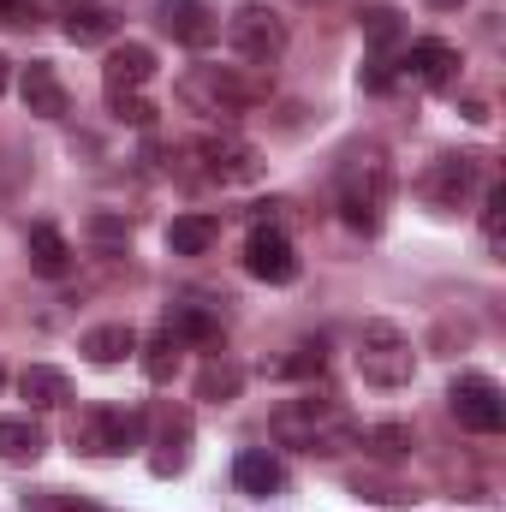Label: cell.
<instances>
[{"instance_id":"obj_1","label":"cell","mask_w":506,"mask_h":512,"mask_svg":"<svg viewBox=\"0 0 506 512\" xmlns=\"http://www.w3.org/2000/svg\"><path fill=\"white\" fill-rule=\"evenodd\" d=\"M334 197H340V221L352 233H376L381 209L393 197V167L381 149H346L334 167Z\"/></svg>"},{"instance_id":"obj_2","label":"cell","mask_w":506,"mask_h":512,"mask_svg":"<svg viewBox=\"0 0 506 512\" xmlns=\"http://www.w3.org/2000/svg\"><path fill=\"white\" fill-rule=\"evenodd\" d=\"M274 435L286 441V447H304V453H340V447H352L364 429L358 423H346V411H340V399H292V405H280L274 411Z\"/></svg>"},{"instance_id":"obj_3","label":"cell","mask_w":506,"mask_h":512,"mask_svg":"<svg viewBox=\"0 0 506 512\" xmlns=\"http://www.w3.org/2000/svg\"><path fill=\"white\" fill-rule=\"evenodd\" d=\"M179 102L197 114H245L256 102H268V78H256L245 66H191L179 78Z\"/></svg>"},{"instance_id":"obj_4","label":"cell","mask_w":506,"mask_h":512,"mask_svg":"<svg viewBox=\"0 0 506 512\" xmlns=\"http://www.w3.org/2000/svg\"><path fill=\"white\" fill-rule=\"evenodd\" d=\"M358 346H364V352H358L364 382H376V387H405V382H411L417 358H411V340H405L393 322H364Z\"/></svg>"},{"instance_id":"obj_5","label":"cell","mask_w":506,"mask_h":512,"mask_svg":"<svg viewBox=\"0 0 506 512\" xmlns=\"http://www.w3.org/2000/svg\"><path fill=\"white\" fill-rule=\"evenodd\" d=\"M72 447L78 453H131L143 447V411H114V405H96L72 423Z\"/></svg>"},{"instance_id":"obj_6","label":"cell","mask_w":506,"mask_h":512,"mask_svg":"<svg viewBox=\"0 0 506 512\" xmlns=\"http://www.w3.org/2000/svg\"><path fill=\"white\" fill-rule=\"evenodd\" d=\"M227 42H233V54H239L245 66H274V60L286 54V24H280L268 6H239V12L227 18Z\"/></svg>"},{"instance_id":"obj_7","label":"cell","mask_w":506,"mask_h":512,"mask_svg":"<svg viewBox=\"0 0 506 512\" xmlns=\"http://www.w3.org/2000/svg\"><path fill=\"white\" fill-rule=\"evenodd\" d=\"M447 411H453L459 429H471V435H501L506 429L501 382H489V376H459V382L447 387Z\"/></svg>"},{"instance_id":"obj_8","label":"cell","mask_w":506,"mask_h":512,"mask_svg":"<svg viewBox=\"0 0 506 512\" xmlns=\"http://www.w3.org/2000/svg\"><path fill=\"white\" fill-rule=\"evenodd\" d=\"M477 185H483V161L477 155H441L429 173H423V203H435V209H465L471 197H477Z\"/></svg>"},{"instance_id":"obj_9","label":"cell","mask_w":506,"mask_h":512,"mask_svg":"<svg viewBox=\"0 0 506 512\" xmlns=\"http://www.w3.org/2000/svg\"><path fill=\"white\" fill-rule=\"evenodd\" d=\"M203 167V179H215V185H256L262 179V155H256L251 143H239V137H203L197 149H191Z\"/></svg>"},{"instance_id":"obj_10","label":"cell","mask_w":506,"mask_h":512,"mask_svg":"<svg viewBox=\"0 0 506 512\" xmlns=\"http://www.w3.org/2000/svg\"><path fill=\"white\" fill-rule=\"evenodd\" d=\"M393 66H399V78H411V84H423V90H447V84L459 78V48L441 42V36H423V42H411Z\"/></svg>"},{"instance_id":"obj_11","label":"cell","mask_w":506,"mask_h":512,"mask_svg":"<svg viewBox=\"0 0 506 512\" xmlns=\"http://www.w3.org/2000/svg\"><path fill=\"white\" fill-rule=\"evenodd\" d=\"M245 268H251L256 280H268V286H286V280H298V251H292V239L280 227H251Z\"/></svg>"},{"instance_id":"obj_12","label":"cell","mask_w":506,"mask_h":512,"mask_svg":"<svg viewBox=\"0 0 506 512\" xmlns=\"http://www.w3.org/2000/svg\"><path fill=\"white\" fill-rule=\"evenodd\" d=\"M155 24H161L173 42H185V48H209V42L221 36V18H215L203 0H167V6L155 12Z\"/></svg>"},{"instance_id":"obj_13","label":"cell","mask_w":506,"mask_h":512,"mask_svg":"<svg viewBox=\"0 0 506 512\" xmlns=\"http://www.w3.org/2000/svg\"><path fill=\"white\" fill-rule=\"evenodd\" d=\"M149 78H155V54H149L143 42H120V48H108V60H102V84H108V96H137Z\"/></svg>"},{"instance_id":"obj_14","label":"cell","mask_w":506,"mask_h":512,"mask_svg":"<svg viewBox=\"0 0 506 512\" xmlns=\"http://www.w3.org/2000/svg\"><path fill=\"white\" fill-rule=\"evenodd\" d=\"M18 96H24V108L36 114V120H60L72 102H66V84H60V72L48 66V60H30L24 72H18Z\"/></svg>"},{"instance_id":"obj_15","label":"cell","mask_w":506,"mask_h":512,"mask_svg":"<svg viewBox=\"0 0 506 512\" xmlns=\"http://www.w3.org/2000/svg\"><path fill=\"white\" fill-rule=\"evenodd\" d=\"M24 251H30V268H36L42 280L72 274V245H66V233H60L54 221H36V227H30V239H24Z\"/></svg>"},{"instance_id":"obj_16","label":"cell","mask_w":506,"mask_h":512,"mask_svg":"<svg viewBox=\"0 0 506 512\" xmlns=\"http://www.w3.org/2000/svg\"><path fill=\"white\" fill-rule=\"evenodd\" d=\"M42 447H48V435L36 417H0V459L6 465H36Z\"/></svg>"},{"instance_id":"obj_17","label":"cell","mask_w":506,"mask_h":512,"mask_svg":"<svg viewBox=\"0 0 506 512\" xmlns=\"http://www.w3.org/2000/svg\"><path fill=\"white\" fill-rule=\"evenodd\" d=\"M18 393L30 399V411H60V405L72 399V382H66V370H54V364H30V370L18 376Z\"/></svg>"},{"instance_id":"obj_18","label":"cell","mask_w":506,"mask_h":512,"mask_svg":"<svg viewBox=\"0 0 506 512\" xmlns=\"http://www.w3.org/2000/svg\"><path fill=\"white\" fill-rule=\"evenodd\" d=\"M167 334H173L179 346H209V352L221 346V322H215L203 304H173V310H167Z\"/></svg>"},{"instance_id":"obj_19","label":"cell","mask_w":506,"mask_h":512,"mask_svg":"<svg viewBox=\"0 0 506 512\" xmlns=\"http://www.w3.org/2000/svg\"><path fill=\"white\" fill-rule=\"evenodd\" d=\"M155 447H161V453L149 459V471H155V477L185 471V459H191V453H185V447H191V417H185V411H167V417H161V441H155Z\"/></svg>"},{"instance_id":"obj_20","label":"cell","mask_w":506,"mask_h":512,"mask_svg":"<svg viewBox=\"0 0 506 512\" xmlns=\"http://www.w3.org/2000/svg\"><path fill=\"white\" fill-rule=\"evenodd\" d=\"M215 239H221L215 215H173V227H167V251L173 256H203L215 251Z\"/></svg>"},{"instance_id":"obj_21","label":"cell","mask_w":506,"mask_h":512,"mask_svg":"<svg viewBox=\"0 0 506 512\" xmlns=\"http://www.w3.org/2000/svg\"><path fill=\"white\" fill-rule=\"evenodd\" d=\"M245 393V364H233V358H209L203 370H197V399H209V405H233Z\"/></svg>"},{"instance_id":"obj_22","label":"cell","mask_w":506,"mask_h":512,"mask_svg":"<svg viewBox=\"0 0 506 512\" xmlns=\"http://www.w3.org/2000/svg\"><path fill=\"white\" fill-rule=\"evenodd\" d=\"M233 483H239L245 495H274V489L286 483V471H280V459H274V453L251 447V453H239V459H233Z\"/></svg>"},{"instance_id":"obj_23","label":"cell","mask_w":506,"mask_h":512,"mask_svg":"<svg viewBox=\"0 0 506 512\" xmlns=\"http://www.w3.org/2000/svg\"><path fill=\"white\" fill-rule=\"evenodd\" d=\"M114 30H120V18H114L108 6H84V0H72V12H66V36H72L78 48L114 42Z\"/></svg>"},{"instance_id":"obj_24","label":"cell","mask_w":506,"mask_h":512,"mask_svg":"<svg viewBox=\"0 0 506 512\" xmlns=\"http://www.w3.org/2000/svg\"><path fill=\"white\" fill-rule=\"evenodd\" d=\"M131 352H137V334H131L126 322H102V328L84 334V358L90 364H126Z\"/></svg>"},{"instance_id":"obj_25","label":"cell","mask_w":506,"mask_h":512,"mask_svg":"<svg viewBox=\"0 0 506 512\" xmlns=\"http://www.w3.org/2000/svg\"><path fill=\"white\" fill-rule=\"evenodd\" d=\"M179 358H185V346H179V340H173L167 328L143 340V376H149L155 387H167L173 376H179Z\"/></svg>"},{"instance_id":"obj_26","label":"cell","mask_w":506,"mask_h":512,"mask_svg":"<svg viewBox=\"0 0 506 512\" xmlns=\"http://www.w3.org/2000/svg\"><path fill=\"white\" fill-rule=\"evenodd\" d=\"M370 453H376L381 465H399V459H411V447H417V435H411V423H376L370 435H358Z\"/></svg>"},{"instance_id":"obj_27","label":"cell","mask_w":506,"mask_h":512,"mask_svg":"<svg viewBox=\"0 0 506 512\" xmlns=\"http://www.w3.org/2000/svg\"><path fill=\"white\" fill-rule=\"evenodd\" d=\"M322 364H328V346H322V340H304L292 358H280V364H274V376L304 382V376H322Z\"/></svg>"},{"instance_id":"obj_28","label":"cell","mask_w":506,"mask_h":512,"mask_svg":"<svg viewBox=\"0 0 506 512\" xmlns=\"http://www.w3.org/2000/svg\"><path fill=\"white\" fill-rule=\"evenodd\" d=\"M358 24H364V36H370L376 48L399 42V12H393V6H364V12H358Z\"/></svg>"},{"instance_id":"obj_29","label":"cell","mask_w":506,"mask_h":512,"mask_svg":"<svg viewBox=\"0 0 506 512\" xmlns=\"http://www.w3.org/2000/svg\"><path fill=\"white\" fill-rule=\"evenodd\" d=\"M90 239H96V245L126 251V245H131V221H126V215H90Z\"/></svg>"},{"instance_id":"obj_30","label":"cell","mask_w":506,"mask_h":512,"mask_svg":"<svg viewBox=\"0 0 506 512\" xmlns=\"http://www.w3.org/2000/svg\"><path fill=\"white\" fill-rule=\"evenodd\" d=\"M24 179H30V161H24L18 149H0V197H12Z\"/></svg>"},{"instance_id":"obj_31","label":"cell","mask_w":506,"mask_h":512,"mask_svg":"<svg viewBox=\"0 0 506 512\" xmlns=\"http://www.w3.org/2000/svg\"><path fill=\"white\" fill-rule=\"evenodd\" d=\"M358 84H364V90H393V84H399V66H393V60H387V54H376V60H370V66H364V72H358Z\"/></svg>"},{"instance_id":"obj_32","label":"cell","mask_w":506,"mask_h":512,"mask_svg":"<svg viewBox=\"0 0 506 512\" xmlns=\"http://www.w3.org/2000/svg\"><path fill=\"white\" fill-rule=\"evenodd\" d=\"M501 209H506V185H489L483 191V233H489V245H501Z\"/></svg>"},{"instance_id":"obj_33","label":"cell","mask_w":506,"mask_h":512,"mask_svg":"<svg viewBox=\"0 0 506 512\" xmlns=\"http://www.w3.org/2000/svg\"><path fill=\"white\" fill-rule=\"evenodd\" d=\"M114 114L131 120V126H155V108H149L143 96H114Z\"/></svg>"},{"instance_id":"obj_34","label":"cell","mask_w":506,"mask_h":512,"mask_svg":"<svg viewBox=\"0 0 506 512\" xmlns=\"http://www.w3.org/2000/svg\"><path fill=\"white\" fill-rule=\"evenodd\" d=\"M30 507H60V512H84L90 501L84 495H66V489H42V495H24Z\"/></svg>"},{"instance_id":"obj_35","label":"cell","mask_w":506,"mask_h":512,"mask_svg":"<svg viewBox=\"0 0 506 512\" xmlns=\"http://www.w3.org/2000/svg\"><path fill=\"white\" fill-rule=\"evenodd\" d=\"M42 0H0V24H36Z\"/></svg>"},{"instance_id":"obj_36","label":"cell","mask_w":506,"mask_h":512,"mask_svg":"<svg viewBox=\"0 0 506 512\" xmlns=\"http://www.w3.org/2000/svg\"><path fill=\"white\" fill-rule=\"evenodd\" d=\"M6 78H12V72H6V54H0V96H6Z\"/></svg>"},{"instance_id":"obj_37","label":"cell","mask_w":506,"mask_h":512,"mask_svg":"<svg viewBox=\"0 0 506 512\" xmlns=\"http://www.w3.org/2000/svg\"><path fill=\"white\" fill-rule=\"evenodd\" d=\"M429 6H459V0H429Z\"/></svg>"},{"instance_id":"obj_38","label":"cell","mask_w":506,"mask_h":512,"mask_svg":"<svg viewBox=\"0 0 506 512\" xmlns=\"http://www.w3.org/2000/svg\"><path fill=\"white\" fill-rule=\"evenodd\" d=\"M0 387H6V370H0Z\"/></svg>"},{"instance_id":"obj_39","label":"cell","mask_w":506,"mask_h":512,"mask_svg":"<svg viewBox=\"0 0 506 512\" xmlns=\"http://www.w3.org/2000/svg\"><path fill=\"white\" fill-rule=\"evenodd\" d=\"M304 6H310V0H304Z\"/></svg>"}]
</instances>
